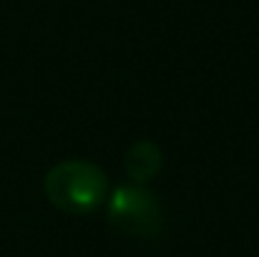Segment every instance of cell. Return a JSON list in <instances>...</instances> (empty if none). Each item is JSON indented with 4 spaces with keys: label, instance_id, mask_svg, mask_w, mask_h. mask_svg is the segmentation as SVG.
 Segmentation results:
<instances>
[{
    "label": "cell",
    "instance_id": "obj_1",
    "mask_svg": "<svg viewBox=\"0 0 259 257\" xmlns=\"http://www.w3.org/2000/svg\"><path fill=\"white\" fill-rule=\"evenodd\" d=\"M43 192L56 209L83 217L106 204L111 189L106 171L98 164L86 159H66L48 169Z\"/></svg>",
    "mask_w": 259,
    "mask_h": 257
},
{
    "label": "cell",
    "instance_id": "obj_2",
    "mask_svg": "<svg viewBox=\"0 0 259 257\" xmlns=\"http://www.w3.org/2000/svg\"><path fill=\"white\" fill-rule=\"evenodd\" d=\"M106 214L108 225L126 237L149 240L156 237L164 227V212L159 199L139 184H118L113 192H108Z\"/></svg>",
    "mask_w": 259,
    "mask_h": 257
},
{
    "label": "cell",
    "instance_id": "obj_3",
    "mask_svg": "<svg viewBox=\"0 0 259 257\" xmlns=\"http://www.w3.org/2000/svg\"><path fill=\"white\" fill-rule=\"evenodd\" d=\"M161 167H164V154L151 139L134 141L123 157L126 176L131 179V184H139V187H146L149 181H154Z\"/></svg>",
    "mask_w": 259,
    "mask_h": 257
}]
</instances>
